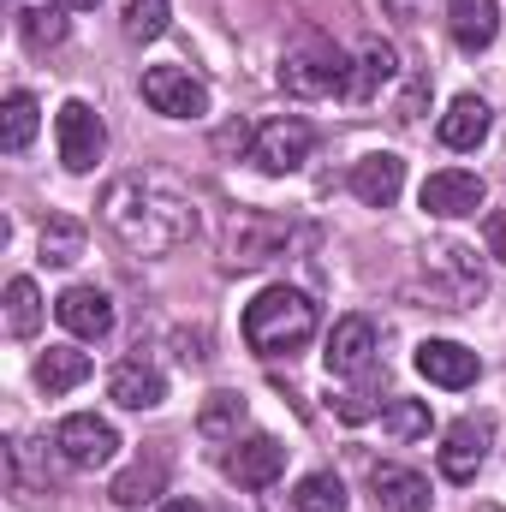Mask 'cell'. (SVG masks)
Segmentation results:
<instances>
[{
    "mask_svg": "<svg viewBox=\"0 0 506 512\" xmlns=\"http://www.w3.org/2000/svg\"><path fill=\"white\" fill-rule=\"evenodd\" d=\"M54 447H60V459H66L72 471H102V465L120 453V435H114L108 417H96V411H72V417L54 429Z\"/></svg>",
    "mask_w": 506,
    "mask_h": 512,
    "instance_id": "8",
    "label": "cell"
},
{
    "mask_svg": "<svg viewBox=\"0 0 506 512\" xmlns=\"http://www.w3.org/2000/svg\"><path fill=\"white\" fill-rule=\"evenodd\" d=\"M489 126H495V114H489L483 96H453V108L441 114V143L447 149H477L489 137Z\"/></svg>",
    "mask_w": 506,
    "mask_h": 512,
    "instance_id": "19",
    "label": "cell"
},
{
    "mask_svg": "<svg viewBox=\"0 0 506 512\" xmlns=\"http://www.w3.org/2000/svg\"><path fill=\"white\" fill-rule=\"evenodd\" d=\"M161 512H203V507H197V501H167Z\"/></svg>",
    "mask_w": 506,
    "mask_h": 512,
    "instance_id": "36",
    "label": "cell"
},
{
    "mask_svg": "<svg viewBox=\"0 0 506 512\" xmlns=\"http://www.w3.org/2000/svg\"><path fill=\"white\" fill-rule=\"evenodd\" d=\"M489 459V423L483 417H459L447 435H441V477L447 483H471Z\"/></svg>",
    "mask_w": 506,
    "mask_h": 512,
    "instance_id": "12",
    "label": "cell"
},
{
    "mask_svg": "<svg viewBox=\"0 0 506 512\" xmlns=\"http://www.w3.org/2000/svg\"><path fill=\"white\" fill-rule=\"evenodd\" d=\"M108 399L126 405V411H155V405L167 399V376H161L155 364H143V358H126V364L108 376Z\"/></svg>",
    "mask_w": 506,
    "mask_h": 512,
    "instance_id": "16",
    "label": "cell"
},
{
    "mask_svg": "<svg viewBox=\"0 0 506 512\" xmlns=\"http://www.w3.org/2000/svg\"><path fill=\"white\" fill-rule=\"evenodd\" d=\"M381 429H387L393 441L429 435V399H387V405H381Z\"/></svg>",
    "mask_w": 506,
    "mask_h": 512,
    "instance_id": "29",
    "label": "cell"
},
{
    "mask_svg": "<svg viewBox=\"0 0 506 512\" xmlns=\"http://www.w3.org/2000/svg\"><path fill=\"white\" fill-rule=\"evenodd\" d=\"M36 245H42V262H48V268H72V262L84 256V245H90V233H84L78 215H48Z\"/></svg>",
    "mask_w": 506,
    "mask_h": 512,
    "instance_id": "23",
    "label": "cell"
},
{
    "mask_svg": "<svg viewBox=\"0 0 506 512\" xmlns=\"http://www.w3.org/2000/svg\"><path fill=\"white\" fill-rule=\"evenodd\" d=\"M417 376L435 382V387H471L483 376V364H477V352L459 346V340H423V346H417Z\"/></svg>",
    "mask_w": 506,
    "mask_h": 512,
    "instance_id": "14",
    "label": "cell"
},
{
    "mask_svg": "<svg viewBox=\"0 0 506 512\" xmlns=\"http://www.w3.org/2000/svg\"><path fill=\"white\" fill-rule=\"evenodd\" d=\"M322 364H328V376H370V364H376V322L370 316H340L334 334H328Z\"/></svg>",
    "mask_w": 506,
    "mask_h": 512,
    "instance_id": "11",
    "label": "cell"
},
{
    "mask_svg": "<svg viewBox=\"0 0 506 512\" xmlns=\"http://www.w3.org/2000/svg\"><path fill=\"white\" fill-rule=\"evenodd\" d=\"M90 382V352H78V346H48L42 358H36V387L54 399V393H72V387Z\"/></svg>",
    "mask_w": 506,
    "mask_h": 512,
    "instance_id": "21",
    "label": "cell"
},
{
    "mask_svg": "<svg viewBox=\"0 0 506 512\" xmlns=\"http://www.w3.org/2000/svg\"><path fill=\"white\" fill-rule=\"evenodd\" d=\"M120 18H126L131 42H155V36L167 30V0H126V6H120Z\"/></svg>",
    "mask_w": 506,
    "mask_h": 512,
    "instance_id": "31",
    "label": "cell"
},
{
    "mask_svg": "<svg viewBox=\"0 0 506 512\" xmlns=\"http://www.w3.org/2000/svg\"><path fill=\"white\" fill-rule=\"evenodd\" d=\"M36 114H42V108H36L30 90H12V96H6V108H0V149H6V155H18V149L36 137Z\"/></svg>",
    "mask_w": 506,
    "mask_h": 512,
    "instance_id": "26",
    "label": "cell"
},
{
    "mask_svg": "<svg viewBox=\"0 0 506 512\" xmlns=\"http://www.w3.org/2000/svg\"><path fill=\"white\" fill-rule=\"evenodd\" d=\"M60 6H66V12H96L102 0H60Z\"/></svg>",
    "mask_w": 506,
    "mask_h": 512,
    "instance_id": "35",
    "label": "cell"
},
{
    "mask_svg": "<svg viewBox=\"0 0 506 512\" xmlns=\"http://www.w3.org/2000/svg\"><path fill=\"white\" fill-rule=\"evenodd\" d=\"M54 316H60V328L72 340H108L114 334V298L102 286H66L60 304H54Z\"/></svg>",
    "mask_w": 506,
    "mask_h": 512,
    "instance_id": "10",
    "label": "cell"
},
{
    "mask_svg": "<svg viewBox=\"0 0 506 512\" xmlns=\"http://www.w3.org/2000/svg\"><path fill=\"white\" fill-rule=\"evenodd\" d=\"M393 72H399L393 48L387 42H364V54L352 60V78H346V102H376L381 90L393 84Z\"/></svg>",
    "mask_w": 506,
    "mask_h": 512,
    "instance_id": "20",
    "label": "cell"
},
{
    "mask_svg": "<svg viewBox=\"0 0 506 512\" xmlns=\"http://www.w3.org/2000/svg\"><path fill=\"white\" fill-rule=\"evenodd\" d=\"M143 102L155 108V114H167V120H203L209 114V90H203V78H191L185 66H143Z\"/></svg>",
    "mask_w": 506,
    "mask_h": 512,
    "instance_id": "7",
    "label": "cell"
},
{
    "mask_svg": "<svg viewBox=\"0 0 506 512\" xmlns=\"http://www.w3.org/2000/svg\"><path fill=\"white\" fill-rule=\"evenodd\" d=\"M54 143H60V167L66 173H90L96 161H102V149H108V126H102V114L90 108V102H66L60 114H54Z\"/></svg>",
    "mask_w": 506,
    "mask_h": 512,
    "instance_id": "5",
    "label": "cell"
},
{
    "mask_svg": "<svg viewBox=\"0 0 506 512\" xmlns=\"http://www.w3.org/2000/svg\"><path fill=\"white\" fill-rule=\"evenodd\" d=\"M292 245V227L280 215H262V209H239L227 221V268H262L274 256H286Z\"/></svg>",
    "mask_w": 506,
    "mask_h": 512,
    "instance_id": "4",
    "label": "cell"
},
{
    "mask_svg": "<svg viewBox=\"0 0 506 512\" xmlns=\"http://www.w3.org/2000/svg\"><path fill=\"white\" fill-rule=\"evenodd\" d=\"M102 227L126 245L131 256H167L197 239V203L173 173L155 167H131L120 179H108L102 191Z\"/></svg>",
    "mask_w": 506,
    "mask_h": 512,
    "instance_id": "1",
    "label": "cell"
},
{
    "mask_svg": "<svg viewBox=\"0 0 506 512\" xmlns=\"http://www.w3.org/2000/svg\"><path fill=\"white\" fill-rule=\"evenodd\" d=\"M483 179L477 173H465V167H441V173H429L423 179V191H417V203H423V215H441V221H459V215H477L483 209Z\"/></svg>",
    "mask_w": 506,
    "mask_h": 512,
    "instance_id": "9",
    "label": "cell"
},
{
    "mask_svg": "<svg viewBox=\"0 0 506 512\" xmlns=\"http://www.w3.org/2000/svg\"><path fill=\"white\" fill-rule=\"evenodd\" d=\"M483 239H489V256H495V262L506 268V209H495V215H489V227H483Z\"/></svg>",
    "mask_w": 506,
    "mask_h": 512,
    "instance_id": "33",
    "label": "cell"
},
{
    "mask_svg": "<svg viewBox=\"0 0 506 512\" xmlns=\"http://www.w3.org/2000/svg\"><path fill=\"white\" fill-rule=\"evenodd\" d=\"M245 417H251V405H245V393H209L203 399V411H197V429L209 435V441H239V429H245Z\"/></svg>",
    "mask_w": 506,
    "mask_h": 512,
    "instance_id": "24",
    "label": "cell"
},
{
    "mask_svg": "<svg viewBox=\"0 0 506 512\" xmlns=\"http://www.w3.org/2000/svg\"><path fill=\"white\" fill-rule=\"evenodd\" d=\"M36 328H42V292H36L30 274H18V280L6 286V334H12V340H30Z\"/></svg>",
    "mask_w": 506,
    "mask_h": 512,
    "instance_id": "25",
    "label": "cell"
},
{
    "mask_svg": "<svg viewBox=\"0 0 506 512\" xmlns=\"http://www.w3.org/2000/svg\"><path fill=\"white\" fill-rule=\"evenodd\" d=\"M346 78H352V60L334 48V36L322 30H298V42L286 48L280 60V84L286 96L298 102H316V96H346Z\"/></svg>",
    "mask_w": 506,
    "mask_h": 512,
    "instance_id": "3",
    "label": "cell"
},
{
    "mask_svg": "<svg viewBox=\"0 0 506 512\" xmlns=\"http://www.w3.org/2000/svg\"><path fill=\"white\" fill-rule=\"evenodd\" d=\"M280 471H286V447L274 435H245L227 453V477L239 489H268V483H280Z\"/></svg>",
    "mask_w": 506,
    "mask_h": 512,
    "instance_id": "13",
    "label": "cell"
},
{
    "mask_svg": "<svg viewBox=\"0 0 506 512\" xmlns=\"http://www.w3.org/2000/svg\"><path fill=\"white\" fill-rule=\"evenodd\" d=\"M60 12H66L60 0H48V6H24V12H18V30H24V42H30L36 54L66 42V18H60Z\"/></svg>",
    "mask_w": 506,
    "mask_h": 512,
    "instance_id": "27",
    "label": "cell"
},
{
    "mask_svg": "<svg viewBox=\"0 0 506 512\" xmlns=\"http://www.w3.org/2000/svg\"><path fill=\"white\" fill-rule=\"evenodd\" d=\"M387 12H399L405 24H417V18H411V12H417V0H387Z\"/></svg>",
    "mask_w": 506,
    "mask_h": 512,
    "instance_id": "34",
    "label": "cell"
},
{
    "mask_svg": "<svg viewBox=\"0 0 506 512\" xmlns=\"http://www.w3.org/2000/svg\"><path fill=\"white\" fill-rule=\"evenodd\" d=\"M429 262H435L441 274H453L459 298H483V268L471 262V251H465V245H435V251H429Z\"/></svg>",
    "mask_w": 506,
    "mask_h": 512,
    "instance_id": "30",
    "label": "cell"
},
{
    "mask_svg": "<svg viewBox=\"0 0 506 512\" xmlns=\"http://www.w3.org/2000/svg\"><path fill=\"white\" fill-rule=\"evenodd\" d=\"M381 405H387V399H381ZM381 405H376L370 387H358V393H340V399H334V417H340V423H370Z\"/></svg>",
    "mask_w": 506,
    "mask_h": 512,
    "instance_id": "32",
    "label": "cell"
},
{
    "mask_svg": "<svg viewBox=\"0 0 506 512\" xmlns=\"http://www.w3.org/2000/svg\"><path fill=\"white\" fill-rule=\"evenodd\" d=\"M310 149H316V131L310 120H298V114H280V120H268V126L251 131V161L262 173H292V167H304L310 161Z\"/></svg>",
    "mask_w": 506,
    "mask_h": 512,
    "instance_id": "6",
    "label": "cell"
},
{
    "mask_svg": "<svg viewBox=\"0 0 506 512\" xmlns=\"http://www.w3.org/2000/svg\"><path fill=\"white\" fill-rule=\"evenodd\" d=\"M447 30H453V42L465 54H483L495 42V30H501V6L495 0H453L447 6Z\"/></svg>",
    "mask_w": 506,
    "mask_h": 512,
    "instance_id": "18",
    "label": "cell"
},
{
    "mask_svg": "<svg viewBox=\"0 0 506 512\" xmlns=\"http://www.w3.org/2000/svg\"><path fill=\"white\" fill-rule=\"evenodd\" d=\"M399 191H405V161L399 155H364L358 167H352V197L364 203V209H393L399 203Z\"/></svg>",
    "mask_w": 506,
    "mask_h": 512,
    "instance_id": "15",
    "label": "cell"
},
{
    "mask_svg": "<svg viewBox=\"0 0 506 512\" xmlns=\"http://www.w3.org/2000/svg\"><path fill=\"white\" fill-rule=\"evenodd\" d=\"M161 483H167V465H161V459H137V465H126V471L114 477L108 501L137 512V507H149V501H161Z\"/></svg>",
    "mask_w": 506,
    "mask_h": 512,
    "instance_id": "22",
    "label": "cell"
},
{
    "mask_svg": "<svg viewBox=\"0 0 506 512\" xmlns=\"http://www.w3.org/2000/svg\"><path fill=\"white\" fill-rule=\"evenodd\" d=\"M316 298L298 286H268L245 304V346L256 358H292L316 340Z\"/></svg>",
    "mask_w": 506,
    "mask_h": 512,
    "instance_id": "2",
    "label": "cell"
},
{
    "mask_svg": "<svg viewBox=\"0 0 506 512\" xmlns=\"http://www.w3.org/2000/svg\"><path fill=\"white\" fill-rule=\"evenodd\" d=\"M292 512H346V489L334 471H310L292 495Z\"/></svg>",
    "mask_w": 506,
    "mask_h": 512,
    "instance_id": "28",
    "label": "cell"
},
{
    "mask_svg": "<svg viewBox=\"0 0 506 512\" xmlns=\"http://www.w3.org/2000/svg\"><path fill=\"white\" fill-rule=\"evenodd\" d=\"M370 489H376V501L387 512H429V477L423 471H411V465H376L370 471Z\"/></svg>",
    "mask_w": 506,
    "mask_h": 512,
    "instance_id": "17",
    "label": "cell"
}]
</instances>
